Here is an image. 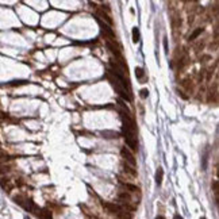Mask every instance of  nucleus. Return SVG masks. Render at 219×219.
I'll return each mask as SVG.
<instances>
[{
	"instance_id": "f257e3e1",
	"label": "nucleus",
	"mask_w": 219,
	"mask_h": 219,
	"mask_svg": "<svg viewBox=\"0 0 219 219\" xmlns=\"http://www.w3.org/2000/svg\"><path fill=\"white\" fill-rule=\"evenodd\" d=\"M108 81L111 83V85H112V88L116 91V93H119V95L122 96V98L124 99V100H127V102H130L131 100V96H130V93H129V91H126V87L123 85V84L119 81V80L116 79V77H111V73L108 74Z\"/></svg>"
},
{
	"instance_id": "f03ea898",
	"label": "nucleus",
	"mask_w": 219,
	"mask_h": 219,
	"mask_svg": "<svg viewBox=\"0 0 219 219\" xmlns=\"http://www.w3.org/2000/svg\"><path fill=\"white\" fill-rule=\"evenodd\" d=\"M100 29H102V33L104 34V37L108 39V41H115V39H116L114 30L111 29V26H110V25L100 22Z\"/></svg>"
},
{
	"instance_id": "7ed1b4c3",
	"label": "nucleus",
	"mask_w": 219,
	"mask_h": 219,
	"mask_svg": "<svg viewBox=\"0 0 219 219\" xmlns=\"http://www.w3.org/2000/svg\"><path fill=\"white\" fill-rule=\"evenodd\" d=\"M121 154H122V157L124 158V161H126L127 164H130V165H133V166L137 165L135 157H134V154L129 149H127V147H123V149L121 150Z\"/></svg>"
},
{
	"instance_id": "20e7f679",
	"label": "nucleus",
	"mask_w": 219,
	"mask_h": 219,
	"mask_svg": "<svg viewBox=\"0 0 219 219\" xmlns=\"http://www.w3.org/2000/svg\"><path fill=\"white\" fill-rule=\"evenodd\" d=\"M96 15L100 18L102 20H104V23H107V25H110V26H112L114 25V22H112V19L110 18V15H108L107 12H104L103 10H96Z\"/></svg>"
},
{
	"instance_id": "39448f33",
	"label": "nucleus",
	"mask_w": 219,
	"mask_h": 219,
	"mask_svg": "<svg viewBox=\"0 0 219 219\" xmlns=\"http://www.w3.org/2000/svg\"><path fill=\"white\" fill-rule=\"evenodd\" d=\"M123 169H124V172H127V173H129L130 176H133V177H137V175H138V173H137V171L134 169V166L130 165V164H127V162L123 165Z\"/></svg>"
},
{
	"instance_id": "423d86ee",
	"label": "nucleus",
	"mask_w": 219,
	"mask_h": 219,
	"mask_svg": "<svg viewBox=\"0 0 219 219\" xmlns=\"http://www.w3.org/2000/svg\"><path fill=\"white\" fill-rule=\"evenodd\" d=\"M0 185L4 188V189H7V191H10L11 188H12V185H11V181H10V179H1L0 180Z\"/></svg>"
},
{
	"instance_id": "0eeeda50",
	"label": "nucleus",
	"mask_w": 219,
	"mask_h": 219,
	"mask_svg": "<svg viewBox=\"0 0 219 219\" xmlns=\"http://www.w3.org/2000/svg\"><path fill=\"white\" fill-rule=\"evenodd\" d=\"M119 200H121L122 203H130L131 196L127 194V192H121V194H119Z\"/></svg>"
},
{
	"instance_id": "6e6552de",
	"label": "nucleus",
	"mask_w": 219,
	"mask_h": 219,
	"mask_svg": "<svg viewBox=\"0 0 219 219\" xmlns=\"http://www.w3.org/2000/svg\"><path fill=\"white\" fill-rule=\"evenodd\" d=\"M122 184L124 185V188H126L127 191H130V192H138V187L137 185H133V184H130V183H124V181H121Z\"/></svg>"
},
{
	"instance_id": "1a4fd4ad",
	"label": "nucleus",
	"mask_w": 219,
	"mask_h": 219,
	"mask_svg": "<svg viewBox=\"0 0 219 219\" xmlns=\"http://www.w3.org/2000/svg\"><path fill=\"white\" fill-rule=\"evenodd\" d=\"M162 177H164V171H162V168H158V171H157V175H156V183L158 185H161Z\"/></svg>"
},
{
	"instance_id": "9d476101",
	"label": "nucleus",
	"mask_w": 219,
	"mask_h": 219,
	"mask_svg": "<svg viewBox=\"0 0 219 219\" xmlns=\"http://www.w3.org/2000/svg\"><path fill=\"white\" fill-rule=\"evenodd\" d=\"M102 134L104 135V138H118V135H119L118 133H114V131H103Z\"/></svg>"
},
{
	"instance_id": "9b49d317",
	"label": "nucleus",
	"mask_w": 219,
	"mask_h": 219,
	"mask_svg": "<svg viewBox=\"0 0 219 219\" xmlns=\"http://www.w3.org/2000/svg\"><path fill=\"white\" fill-rule=\"evenodd\" d=\"M133 42H139V30L137 29V27H134L133 29Z\"/></svg>"
},
{
	"instance_id": "f8f14e48",
	"label": "nucleus",
	"mask_w": 219,
	"mask_h": 219,
	"mask_svg": "<svg viewBox=\"0 0 219 219\" xmlns=\"http://www.w3.org/2000/svg\"><path fill=\"white\" fill-rule=\"evenodd\" d=\"M38 216H41V218H51V212L49 211V210H42L41 212L38 214Z\"/></svg>"
},
{
	"instance_id": "ddd939ff",
	"label": "nucleus",
	"mask_w": 219,
	"mask_h": 219,
	"mask_svg": "<svg viewBox=\"0 0 219 219\" xmlns=\"http://www.w3.org/2000/svg\"><path fill=\"white\" fill-rule=\"evenodd\" d=\"M202 33H203V29H197V30H195V31L192 33V35L189 37V39H191V41H194V39H196L197 37H199V35L202 34Z\"/></svg>"
},
{
	"instance_id": "4468645a",
	"label": "nucleus",
	"mask_w": 219,
	"mask_h": 219,
	"mask_svg": "<svg viewBox=\"0 0 219 219\" xmlns=\"http://www.w3.org/2000/svg\"><path fill=\"white\" fill-rule=\"evenodd\" d=\"M212 191H214V194L218 196V191H219V183H218V180H214L212 181Z\"/></svg>"
},
{
	"instance_id": "2eb2a0df",
	"label": "nucleus",
	"mask_w": 219,
	"mask_h": 219,
	"mask_svg": "<svg viewBox=\"0 0 219 219\" xmlns=\"http://www.w3.org/2000/svg\"><path fill=\"white\" fill-rule=\"evenodd\" d=\"M135 76L138 79H142L143 77V69L142 68H135Z\"/></svg>"
},
{
	"instance_id": "dca6fc26",
	"label": "nucleus",
	"mask_w": 219,
	"mask_h": 219,
	"mask_svg": "<svg viewBox=\"0 0 219 219\" xmlns=\"http://www.w3.org/2000/svg\"><path fill=\"white\" fill-rule=\"evenodd\" d=\"M139 93H141V98H142V99H146L147 96H149V91H147V89H145V88L141 89Z\"/></svg>"
},
{
	"instance_id": "f3484780",
	"label": "nucleus",
	"mask_w": 219,
	"mask_h": 219,
	"mask_svg": "<svg viewBox=\"0 0 219 219\" xmlns=\"http://www.w3.org/2000/svg\"><path fill=\"white\" fill-rule=\"evenodd\" d=\"M6 160H7V154L4 152H0V164L3 161H6Z\"/></svg>"
},
{
	"instance_id": "a211bd4d",
	"label": "nucleus",
	"mask_w": 219,
	"mask_h": 219,
	"mask_svg": "<svg viewBox=\"0 0 219 219\" xmlns=\"http://www.w3.org/2000/svg\"><path fill=\"white\" fill-rule=\"evenodd\" d=\"M8 171H10L8 168H6V166H1V168H0V175H4V173H7Z\"/></svg>"
},
{
	"instance_id": "6ab92c4d",
	"label": "nucleus",
	"mask_w": 219,
	"mask_h": 219,
	"mask_svg": "<svg viewBox=\"0 0 219 219\" xmlns=\"http://www.w3.org/2000/svg\"><path fill=\"white\" fill-rule=\"evenodd\" d=\"M3 119H7V114L0 110V121H3Z\"/></svg>"
},
{
	"instance_id": "aec40b11",
	"label": "nucleus",
	"mask_w": 219,
	"mask_h": 219,
	"mask_svg": "<svg viewBox=\"0 0 219 219\" xmlns=\"http://www.w3.org/2000/svg\"><path fill=\"white\" fill-rule=\"evenodd\" d=\"M164 48H165V51H166V53H168V42H166V39H165V41H164Z\"/></svg>"
}]
</instances>
